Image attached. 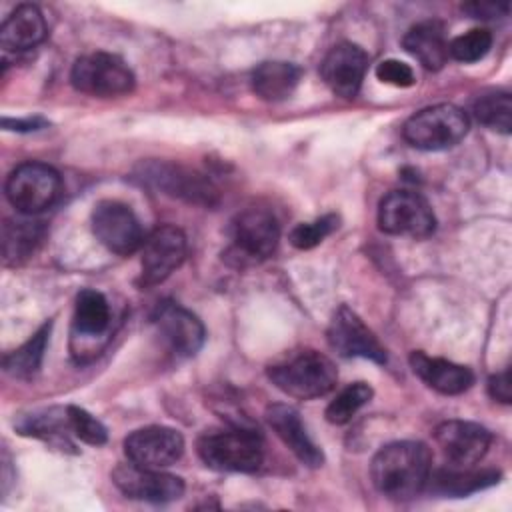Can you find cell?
<instances>
[{"label":"cell","instance_id":"obj_2","mask_svg":"<svg viewBox=\"0 0 512 512\" xmlns=\"http://www.w3.org/2000/svg\"><path fill=\"white\" fill-rule=\"evenodd\" d=\"M268 378L284 394L298 400H312L326 396L336 386L338 370L328 356L304 348L268 366Z\"/></svg>","mask_w":512,"mask_h":512},{"label":"cell","instance_id":"obj_26","mask_svg":"<svg viewBox=\"0 0 512 512\" xmlns=\"http://www.w3.org/2000/svg\"><path fill=\"white\" fill-rule=\"evenodd\" d=\"M50 328H52V322L44 324L28 342H24L20 348L4 356L2 366L10 376L20 380H30L40 370Z\"/></svg>","mask_w":512,"mask_h":512},{"label":"cell","instance_id":"obj_9","mask_svg":"<svg viewBox=\"0 0 512 512\" xmlns=\"http://www.w3.org/2000/svg\"><path fill=\"white\" fill-rule=\"evenodd\" d=\"M92 232L96 240L118 256H130L142 248L144 232L134 210L118 200H100L92 210Z\"/></svg>","mask_w":512,"mask_h":512},{"label":"cell","instance_id":"obj_15","mask_svg":"<svg viewBox=\"0 0 512 512\" xmlns=\"http://www.w3.org/2000/svg\"><path fill=\"white\" fill-rule=\"evenodd\" d=\"M434 440L452 466H474L490 448V432L466 420H448L434 430Z\"/></svg>","mask_w":512,"mask_h":512},{"label":"cell","instance_id":"obj_19","mask_svg":"<svg viewBox=\"0 0 512 512\" xmlns=\"http://www.w3.org/2000/svg\"><path fill=\"white\" fill-rule=\"evenodd\" d=\"M410 366H412V372L428 388L446 396L462 394L474 384V374L470 368L444 358L428 356L420 350L410 354Z\"/></svg>","mask_w":512,"mask_h":512},{"label":"cell","instance_id":"obj_10","mask_svg":"<svg viewBox=\"0 0 512 512\" xmlns=\"http://www.w3.org/2000/svg\"><path fill=\"white\" fill-rule=\"evenodd\" d=\"M112 482L124 496L152 504H166L184 494V480L180 476L162 472L160 468H144L134 462L116 466Z\"/></svg>","mask_w":512,"mask_h":512},{"label":"cell","instance_id":"obj_32","mask_svg":"<svg viewBox=\"0 0 512 512\" xmlns=\"http://www.w3.org/2000/svg\"><path fill=\"white\" fill-rule=\"evenodd\" d=\"M66 412H68L70 430L78 440H82L84 444H90V446L106 444L108 432L98 418H94L88 410H84L80 406H66Z\"/></svg>","mask_w":512,"mask_h":512},{"label":"cell","instance_id":"obj_33","mask_svg":"<svg viewBox=\"0 0 512 512\" xmlns=\"http://www.w3.org/2000/svg\"><path fill=\"white\" fill-rule=\"evenodd\" d=\"M376 78L384 84H390V86H396V88H408L414 84V70L406 64V62H400V60H382L378 66H376Z\"/></svg>","mask_w":512,"mask_h":512},{"label":"cell","instance_id":"obj_13","mask_svg":"<svg viewBox=\"0 0 512 512\" xmlns=\"http://www.w3.org/2000/svg\"><path fill=\"white\" fill-rule=\"evenodd\" d=\"M152 324L164 344L182 358H190L204 346V324L190 310L176 302H160L152 314Z\"/></svg>","mask_w":512,"mask_h":512},{"label":"cell","instance_id":"obj_18","mask_svg":"<svg viewBox=\"0 0 512 512\" xmlns=\"http://www.w3.org/2000/svg\"><path fill=\"white\" fill-rule=\"evenodd\" d=\"M266 422L304 466L320 468L324 464V454L308 436L296 408L288 404H272L266 408Z\"/></svg>","mask_w":512,"mask_h":512},{"label":"cell","instance_id":"obj_14","mask_svg":"<svg viewBox=\"0 0 512 512\" xmlns=\"http://www.w3.org/2000/svg\"><path fill=\"white\" fill-rule=\"evenodd\" d=\"M124 452L138 466L166 468L180 460L184 438L170 426H144L126 436Z\"/></svg>","mask_w":512,"mask_h":512},{"label":"cell","instance_id":"obj_5","mask_svg":"<svg viewBox=\"0 0 512 512\" xmlns=\"http://www.w3.org/2000/svg\"><path fill=\"white\" fill-rule=\"evenodd\" d=\"M70 82L82 94L112 98L132 92L136 78L120 56L110 52H92L74 62Z\"/></svg>","mask_w":512,"mask_h":512},{"label":"cell","instance_id":"obj_4","mask_svg":"<svg viewBox=\"0 0 512 512\" xmlns=\"http://www.w3.org/2000/svg\"><path fill=\"white\" fill-rule=\"evenodd\" d=\"M468 114L454 104H434L414 116H410L402 126L404 140L426 152L448 150L456 146L468 132Z\"/></svg>","mask_w":512,"mask_h":512},{"label":"cell","instance_id":"obj_29","mask_svg":"<svg viewBox=\"0 0 512 512\" xmlns=\"http://www.w3.org/2000/svg\"><path fill=\"white\" fill-rule=\"evenodd\" d=\"M372 388L366 382H354L340 390L336 398L326 406V420L330 424H346L352 420V416L370 402Z\"/></svg>","mask_w":512,"mask_h":512},{"label":"cell","instance_id":"obj_16","mask_svg":"<svg viewBox=\"0 0 512 512\" xmlns=\"http://www.w3.org/2000/svg\"><path fill=\"white\" fill-rule=\"evenodd\" d=\"M366 68V52L352 42H340L324 56L320 64V74L326 86L336 96L354 98L362 86Z\"/></svg>","mask_w":512,"mask_h":512},{"label":"cell","instance_id":"obj_8","mask_svg":"<svg viewBox=\"0 0 512 512\" xmlns=\"http://www.w3.org/2000/svg\"><path fill=\"white\" fill-rule=\"evenodd\" d=\"M378 226L392 236L428 238L436 230V216L418 192L392 190L380 200Z\"/></svg>","mask_w":512,"mask_h":512},{"label":"cell","instance_id":"obj_36","mask_svg":"<svg viewBox=\"0 0 512 512\" xmlns=\"http://www.w3.org/2000/svg\"><path fill=\"white\" fill-rule=\"evenodd\" d=\"M48 122L40 116L34 118H2V126L6 130H14V132H34L44 128Z\"/></svg>","mask_w":512,"mask_h":512},{"label":"cell","instance_id":"obj_24","mask_svg":"<svg viewBox=\"0 0 512 512\" xmlns=\"http://www.w3.org/2000/svg\"><path fill=\"white\" fill-rule=\"evenodd\" d=\"M110 304L98 290L84 288L76 296L72 334L74 338H98L110 326Z\"/></svg>","mask_w":512,"mask_h":512},{"label":"cell","instance_id":"obj_22","mask_svg":"<svg viewBox=\"0 0 512 512\" xmlns=\"http://www.w3.org/2000/svg\"><path fill=\"white\" fill-rule=\"evenodd\" d=\"M300 80V68L284 60H268L252 70V92L266 102H280L290 98Z\"/></svg>","mask_w":512,"mask_h":512},{"label":"cell","instance_id":"obj_35","mask_svg":"<svg viewBox=\"0 0 512 512\" xmlns=\"http://www.w3.org/2000/svg\"><path fill=\"white\" fill-rule=\"evenodd\" d=\"M488 394L502 402V404H510L512 400V384H510V370H502L494 376H490L488 380Z\"/></svg>","mask_w":512,"mask_h":512},{"label":"cell","instance_id":"obj_11","mask_svg":"<svg viewBox=\"0 0 512 512\" xmlns=\"http://www.w3.org/2000/svg\"><path fill=\"white\" fill-rule=\"evenodd\" d=\"M330 348L344 358H366L376 364H386V348L374 332L348 306H340L326 330Z\"/></svg>","mask_w":512,"mask_h":512},{"label":"cell","instance_id":"obj_34","mask_svg":"<svg viewBox=\"0 0 512 512\" xmlns=\"http://www.w3.org/2000/svg\"><path fill=\"white\" fill-rule=\"evenodd\" d=\"M462 10L468 12L472 18L490 20V18H498L500 14L506 16L510 6L508 4H494V2H468V4H462Z\"/></svg>","mask_w":512,"mask_h":512},{"label":"cell","instance_id":"obj_31","mask_svg":"<svg viewBox=\"0 0 512 512\" xmlns=\"http://www.w3.org/2000/svg\"><path fill=\"white\" fill-rule=\"evenodd\" d=\"M338 226V216L324 214L312 222H300L290 232V244L298 250H310L330 236Z\"/></svg>","mask_w":512,"mask_h":512},{"label":"cell","instance_id":"obj_28","mask_svg":"<svg viewBox=\"0 0 512 512\" xmlns=\"http://www.w3.org/2000/svg\"><path fill=\"white\" fill-rule=\"evenodd\" d=\"M16 430L24 436H34L44 440L58 438L66 434L64 430H70L68 412L66 408H48V410L34 412L30 416H22L16 424Z\"/></svg>","mask_w":512,"mask_h":512},{"label":"cell","instance_id":"obj_25","mask_svg":"<svg viewBox=\"0 0 512 512\" xmlns=\"http://www.w3.org/2000/svg\"><path fill=\"white\" fill-rule=\"evenodd\" d=\"M42 238V226L28 220H6L2 226V254L6 266L26 260Z\"/></svg>","mask_w":512,"mask_h":512},{"label":"cell","instance_id":"obj_3","mask_svg":"<svg viewBox=\"0 0 512 512\" xmlns=\"http://www.w3.org/2000/svg\"><path fill=\"white\" fill-rule=\"evenodd\" d=\"M200 460L218 472H254L264 460V444L260 434L248 428L206 430L198 442Z\"/></svg>","mask_w":512,"mask_h":512},{"label":"cell","instance_id":"obj_27","mask_svg":"<svg viewBox=\"0 0 512 512\" xmlns=\"http://www.w3.org/2000/svg\"><path fill=\"white\" fill-rule=\"evenodd\" d=\"M472 112L480 124L500 134H510L512 128V100L508 92H486L472 104Z\"/></svg>","mask_w":512,"mask_h":512},{"label":"cell","instance_id":"obj_12","mask_svg":"<svg viewBox=\"0 0 512 512\" xmlns=\"http://www.w3.org/2000/svg\"><path fill=\"white\" fill-rule=\"evenodd\" d=\"M142 284L154 286L164 282L186 256V236L172 224L154 228L142 242Z\"/></svg>","mask_w":512,"mask_h":512},{"label":"cell","instance_id":"obj_7","mask_svg":"<svg viewBox=\"0 0 512 512\" xmlns=\"http://www.w3.org/2000/svg\"><path fill=\"white\" fill-rule=\"evenodd\" d=\"M230 236L232 246L228 254H232L236 264H252L272 256L280 240V226L270 210L246 208L232 220Z\"/></svg>","mask_w":512,"mask_h":512},{"label":"cell","instance_id":"obj_17","mask_svg":"<svg viewBox=\"0 0 512 512\" xmlns=\"http://www.w3.org/2000/svg\"><path fill=\"white\" fill-rule=\"evenodd\" d=\"M142 176L174 198L204 206H214L218 202V192L210 180L180 166L152 162L142 170Z\"/></svg>","mask_w":512,"mask_h":512},{"label":"cell","instance_id":"obj_21","mask_svg":"<svg viewBox=\"0 0 512 512\" xmlns=\"http://www.w3.org/2000/svg\"><path fill=\"white\" fill-rule=\"evenodd\" d=\"M402 46L426 70H440L448 62L446 28L438 20H424L414 24L402 38Z\"/></svg>","mask_w":512,"mask_h":512},{"label":"cell","instance_id":"obj_6","mask_svg":"<svg viewBox=\"0 0 512 512\" xmlns=\"http://www.w3.org/2000/svg\"><path fill=\"white\" fill-rule=\"evenodd\" d=\"M60 174L44 162L16 166L4 184V194L20 214H38L50 208L60 194Z\"/></svg>","mask_w":512,"mask_h":512},{"label":"cell","instance_id":"obj_30","mask_svg":"<svg viewBox=\"0 0 512 512\" xmlns=\"http://www.w3.org/2000/svg\"><path fill=\"white\" fill-rule=\"evenodd\" d=\"M492 46V34L486 28H472L460 36H456L452 42H448V56L470 64L482 60Z\"/></svg>","mask_w":512,"mask_h":512},{"label":"cell","instance_id":"obj_20","mask_svg":"<svg viewBox=\"0 0 512 512\" xmlns=\"http://www.w3.org/2000/svg\"><path fill=\"white\" fill-rule=\"evenodd\" d=\"M48 34L44 14L34 4H20L0 26V46L8 52H26L44 42Z\"/></svg>","mask_w":512,"mask_h":512},{"label":"cell","instance_id":"obj_23","mask_svg":"<svg viewBox=\"0 0 512 512\" xmlns=\"http://www.w3.org/2000/svg\"><path fill=\"white\" fill-rule=\"evenodd\" d=\"M500 480V472L492 470V468H484V470H472L470 466H454L452 470H436L430 472L428 484L436 494L442 496H468L474 494L478 490H484L488 486L498 484Z\"/></svg>","mask_w":512,"mask_h":512},{"label":"cell","instance_id":"obj_1","mask_svg":"<svg viewBox=\"0 0 512 512\" xmlns=\"http://www.w3.org/2000/svg\"><path fill=\"white\" fill-rule=\"evenodd\" d=\"M432 472V454L424 442L402 440L386 444L376 452L370 464L374 488L396 502L418 496Z\"/></svg>","mask_w":512,"mask_h":512}]
</instances>
